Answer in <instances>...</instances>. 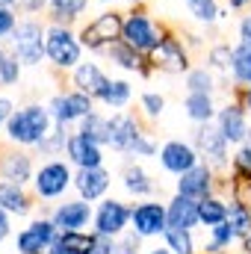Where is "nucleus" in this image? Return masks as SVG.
<instances>
[{"mask_svg":"<svg viewBox=\"0 0 251 254\" xmlns=\"http://www.w3.org/2000/svg\"><path fill=\"white\" fill-rule=\"evenodd\" d=\"M54 127V116L48 107L42 104H27V107H18L9 119H6V139L12 145H21V148H36Z\"/></svg>","mask_w":251,"mask_h":254,"instance_id":"nucleus-1","label":"nucleus"},{"mask_svg":"<svg viewBox=\"0 0 251 254\" xmlns=\"http://www.w3.org/2000/svg\"><path fill=\"white\" fill-rule=\"evenodd\" d=\"M45 36H48V27H42V21H36V18L18 21V27L9 36V45H12V54L21 60V65L36 68V65H42V60H48Z\"/></svg>","mask_w":251,"mask_h":254,"instance_id":"nucleus-2","label":"nucleus"},{"mask_svg":"<svg viewBox=\"0 0 251 254\" xmlns=\"http://www.w3.org/2000/svg\"><path fill=\"white\" fill-rule=\"evenodd\" d=\"M45 48H48V63L60 71H74L83 63V42L68 24H48Z\"/></svg>","mask_w":251,"mask_h":254,"instance_id":"nucleus-3","label":"nucleus"},{"mask_svg":"<svg viewBox=\"0 0 251 254\" xmlns=\"http://www.w3.org/2000/svg\"><path fill=\"white\" fill-rule=\"evenodd\" d=\"M166 36V27H160L145 9H133L125 15V27H122V39L130 48H136L142 57H148Z\"/></svg>","mask_w":251,"mask_h":254,"instance_id":"nucleus-4","label":"nucleus"},{"mask_svg":"<svg viewBox=\"0 0 251 254\" xmlns=\"http://www.w3.org/2000/svg\"><path fill=\"white\" fill-rule=\"evenodd\" d=\"M122 27H125V12L110 9V12L95 15L77 36H80L83 48H89V51H104L107 45H113L116 39H122Z\"/></svg>","mask_w":251,"mask_h":254,"instance_id":"nucleus-5","label":"nucleus"},{"mask_svg":"<svg viewBox=\"0 0 251 254\" xmlns=\"http://www.w3.org/2000/svg\"><path fill=\"white\" fill-rule=\"evenodd\" d=\"M68 187H74V172L65 160H48L36 169V178H33V190L39 198L51 201V198H60L68 192Z\"/></svg>","mask_w":251,"mask_h":254,"instance_id":"nucleus-6","label":"nucleus"},{"mask_svg":"<svg viewBox=\"0 0 251 254\" xmlns=\"http://www.w3.org/2000/svg\"><path fill=\"white\" fill-rule=\"evenodd\" d=\"M228 139L222 136V130L207 122V125H195V151L201 157V163H207L213 172L228 169Z\"/></svg>","mask_w":251,"mask_h":254,"instance_id":"nucleus-7","label":"nucleus"},{"mask_svg":"<svg viewBox=\"0 0 251 254\" xmlns=\"http://www.w3.org/2000/svg\"><path fill=\"white\" fill-rule=\"evenodd\" d=\"M148 65H151L154 71H163V74H187V71H189V51H187V45H184L178 36L166 33V36H163V42L148 54Z\"/></svg>","mask_w":251,"mask_h":254,"instance_id":"nucleus-8","label":"nucleus"},{"mask_svg":"<svg viewBox=\"0 0 251 254\" xmlns=\"http://www.w3.org/2000/svg\"><path fill=\"white\" fill-rule=\"evenodd\" d=\"M130 231L145 237H163L169 231V210L160 201H142L130 210Z\"/></svg>","mask_w":251,"mask_h":254,"instance_id":"nucleus-9","label":"nucleus"},{"mask_svg":"<svg viewBox=\"0 0 251 254\" xmlns=\"http://www.w3.org/2000/svg\"><path fill=\"white\" fill-rule=\"evenodd\" d=\"M48 110H51L54 122H60V125H74V122H80L83 116H89V113L95 110V98L86 95V92H80V89L57 92V95L51 98Z\"/></svg>","mask_w":251,"mask_h":254,"instance_id":"nucleus-10","label":"nucleus"},{"mask_svg":"<svg viewBox=\"0 0 251 254\" xmlns=\"http://www.w3.org/2000/svg\"><path fill=\"white\" fill-rule=\"evenodd\" d=\"M60 228L54 225L51 216H42V219H33L24 231H18L15 237V252L18 254H45L51 249V243L57 240Z\"/></svg>","mask_w":251,"mask_h":254,"instance_id":"nucleus-11","label":"nucleus"},{"mask_svg":"<svg viewBox=\"0 0 251 254\" xmlns=\"http://www.w3.org/2000/svg\"><path fill=\"white\" fill-rule=\"evenodd\" d=\"M130 210H133V207H127L125 201H119V198H107V201H101L98 210H95V219H92L95 234H104V237H122L127 228H130Z\"/></svg>","mask_w":251,"mask_h":254,"instance_id":"nucleus-12","label":"nucleus"},{"mask_svg":"<svg viewBox=\"0 0 251 254\" xmlns=\"http://www.w3.org/2000/svg\"><path fill=\"white\" fill-rule=\"evenodd\" d=\"M216 127L222 130V136H225L231 145H243L251 136L249 110H246L240 101H228V104L219 107V113H216Z\"/></svg>","mask_w":251,"mask_h":254,"instance_id":"nucleus-13","label":"nucleus"},{"mask_svg":"<svg viewBox=\"0 0 251 254\" xmlns=\"http://www.w3.org/2000/svg\"><path fill=\"white\" fill-rule=\"evenodd\" d=\"M201 163V157H198V151H195V145H189L184 139H169L163 148H160V166L169 172V175H184L189 169H195Z\"/></svg>","mask_w":251,"mask_h":254,"instance_id":"nucleus-14","label":"nucleus"},{"mask_svg":"<svg viewBox=\"0 0 251 254\" xmlns=\"http://www.w3.org/2000/svg\"><path fill=\"white\" fill-rule=\"evenodd\" d=\"M54 225L60 231H83L92 219H95V210H92V201L86 198H74V201H65L60 204L54 213H51Z\"/></svg>","mask_w":251,"mask_h":254,"instance_id":"nucleus-15","label":"nucleus"},{"mask_svg":"<svg viewBox=\"0 0 251 254\" xmlns=\"http://www.w3.org/2000/svg\"><path fill=\"white\" fill-rule=\"evenodd\" d=\"M139 136H142V127H139V122L133 116H127L122 110H116L110 116V148L113 151L130 157V151H133V145H136Z\"/></svg>","mask_w":251,"mask_h":254,"instance_id":"nucleus-16","label":"nucleus"},{"mask_svg":"<svg viewBox=\"0 0 251 254\" xmlns=\"http://www.w3.org/2000/svg\"><path fill=\"white\" fill-rule=\"evenodd\" d=\"M213 178H216V172H213L207 163H198L195 169H189V172H184V175L178 178L175 192L189 195V198H195V201H204V198L213 195V187H216Z\"/></svg>","mask_w":251,"mask_h":254,"instance_id":"nucleus-17","label":"nucleus"},{"mask_svg":"<svg viewBox=\"0 0 251 254\" xmlns=\"http://www.w3.org/2000/svg\"><path fill=\"white\" fill-rule=\"evenodd\" d=\"M65 157H68V163L77 166V169H98V166H104V151H101V145H95V142L86 139L83 133H71V136H68Z\"/></svg>","mask_w":251,"mask_h":254,"instance_id":"nucleus-18","label":"nucleus"},{"mask_svg":"<svg viewBox=\"0 0 251 254\" xmlns=\"http://www.w3.org/2000/svg\"><path fill=\"white\" fill-rule=\"evenodd\" d=\"M110 184H113V175L104 166H98V169H77L74 172V190H77L80 198H86V201L104 198L107 190H110Z\"/></svg>","mask_w":251,"mask_h":254,"instance_id":"nucleus-19","label":"nucleus"},{"mask_svg":"<svg viewBox=\"0 0 251 254\" xmlns=\"http://www.w3.org/2000/svg\"><path fill=\"white\" fill-rule=\"evenodd\" d=\"M33 178H36V166H33V157L27 151H6L0 157V181L27 187Z\"/></svg>","mask_w":251,"mask_h":254,"instance_id":"nucleus-20","label":"nucleus"},{"mask_svg":"<svg viewBox=\"0 0 251 254\" xmlns=\"http://www.w3.org/2000/svg\"><path fill=\"white\" fill-rule=\"evenodd\" d=\"M198 204H201V201H195V198H189V195L175 192V198L166 204V210H169V228H187V231L198 228V225H201Z\"/></svg>","mask_w":251,"mask_h":254,"instance_id":"nucleus-21","label":"nucleus"},{"mask_svg":"<svg viewBox=\"0 0 251 254\" xmlns=\"http://www.w3.org/2000/svg\"><path fill=\"white\" fill-rule=\"evenodd\" d=\"M71 83H74V89H80V92H86V95H92V98L98 101L101 92H104V86L110 83V77L101 71V65L80 63L74 68V74H71Z\"/></svg>","mask_w":251,"mask_h":254,"instance_id":"nucleus-22","label":"nucleus"},{"mask_svg":"<svg viewBox=\"0 0 251 254\" xmlns=\"http://www.w3.org/2000/svg\"><path fill=\"white\" fill-rule=\"evenodd\" d=\"M95 243V231L86 234V231H60L57 240L51 243L48 254H89Z\"/></svg>","mask_w":251,"mask_h":254,"instance_id":"nucleus-23","label":"nucleus"},{"mask_svg":"<svg viewBox=\"0 0 251 254\" xmlns=\"http://www.w3.org/2000/svg\"><path fill=\"white\" fill-rule=\"evenodd\" d=\"M184 110H187V119L195 125H207V122H216V101L213 95L207 92H187V101H184Z\"/></svg>","mask_w":251,"mask_h":254,"instance_id":"nucleus-24","label":"nucleus"},{"mask_svg":"<svg viewBox=\"0 0 251 254\" xmlns=\"http://www.w3.org/2000/svg\"><path fill=\"white\" fill-rule=\"evenodd\" d=\"M0 207L12 216H27L33 210V198L27 195V190L21 184H9L0 181Z\"/></svg>","mask_w":251,"mask_h":254,"instance_id":"nucleus-25","label":"nucleus"},{"mask_svg":"<svg viewBox=\"0 0 251 254\" xmlns=\"http://www.w3.org/2000/svg\"><path fill=\"white\" fill-rule=\"evenodd\" d=\"M122 187H125L130 195H136V198H145V195H154V192H157L154 178H151L142 166H136V163L125 166V172H122Z\"/></svg>","mask_w":251,"mask_h":254,"instance_id":"nucleus-26","label":"nucleus"},{"mask_svg":"<svg viewBox=\"0 0 251 254\" xmlns=\"http://www.w3.org/2000/svg\"><path fill=\"white\" fill-rule=\"evenodd\" d=\"M77 133H83L86 139H92L95 145H110V119L107 116H101V113H89V116H83L80 119V130Z\"/></svg>","mask_w":251,"mask_h":254,"instance_id":"nucleus-27","label":"nucleus"},{"mask_svg":"<svg viewBox=\"0 0 251 254\" xmlns=\"http://www.w3.org/2000/svg\"><path fill=\"white\" fill-rule=\"evenodd\" d=\"M89 0H51L48 9H51V24H74L83 12H86Z\"/></svg>","mask_w":251,"mask_h":254,"instance_id":"nucleus-28","label":"nucleus"},{"mask_svg":"<svg viewBox=\"0 0 251 254\" xmlns=\"http://www.w3.org/2000/svg\"><path fill=\"white\" fill-rule=\"evenodd\" d=\"M130 98H133V86L127 80H110L104 86V92H101L98 101L104 107H110V110H125L127 104H130Z\"/></svg>","mask_w":251,"mask_h":254,"instance_id":"nucleus-29","label":"nucleus"},{"mask_svg":"<svg viewBox=\"0 0 251 254\" xmlns=\"http://www.w3.org/2000/svg\"><path fill=\"white\" fill-rule=\"evenodd\" d=\"M231 77L240 86H251V42H240L231 57Z\"/></svg>","mask_w":251,"mask_h":254,"instance_id":"nucleus-30","label":"nucleus"},{"mask_svg":"<svg viewBox=\"0 0 251 254\" xmlns=\"http://www.w3.org/2000/svg\"><path fill=\"white\" fill-rule=\"evenodd\" d=\"M198 216H201V225L210 231V228H216V225L228 222V201H222V198L210 195V198H204V201L198 204Z\"/></svg>","mask_w":251,"mask_h":254,"instance_id":"nucleus-31","label":"nucleus"},{"mask_svg":"<svg viewBox=\"0 0 251 254\" xmlns=\"http://www.w3.org/2000/svg\"><path fill=\"white\" fill-rule=\"evenodd\" d=\"M228 225L234 228L237 240H243V237L251 234V207L246 204V201L234 198V201L228 204Z\"/></svg>","mask_w":251,"mask_h":254,"instance_id":"nucleus-32","label":"nucleus"},{"mask_svg":"<svg viewBox=\"0 0 251 254\" xmlns=\"http://www.w3.org/2000/svg\"><path fill=\"white\" fill-rule=\"evenodd\" d=\"M68 125H60V122H54V127H51V133L36 145L45 157H57V154H65V145H68Z\"/></svg>","mask_w":251,"mask_h":254,"instance_id":"nucleus-33","label":"nucleus"},{"mask_svg":"<svg viewBox=\"0 0 251 254\" xmlns=\"http://www.w3.org/2000/svg\"><path fill=\"white\" fill-rule=\"evenodd\" d=\"M187 92H207V95H216V77H213V68L201 65V68H189L187 71Z\"/></svg>","mask_w":251,"mask_h":254,"instance_id":"nucleus-34","label":"nucleus"},{"mask_svg":"<svg viewBox=\"0 0 251 254\" xmlns=\"http://www.w3.org/2000/svg\"><path fill=\"white\" fill-rule=\"evenodd\" d=\"M187 9L201 24H216L219 18H225L222 9H219V0H187Z\"/></svg>","mask_w":251,"mask_h":254,"instance_id":"nucleus-35","label":"nucleus"},{"mask_svg":"<svg viewBox=\"0 0 251 254\" xmlns=\"http://www.w3.org/2000/svg\"><path fill=\"white\" fill-rule=\"evenodd\" d=\"M234 240H237L234 228H231L228 222H222V225L210 228V243L204 246V254H222L225 249H231V243H234Z\"/></svg>","mask_w":251,"mask_h":254,"instance_id":"nucleus-36","label":"nucleus"},{"mask_svg":"<svg viewBox=\"0 0 251 254\" xmlns=\"http://www.w3.org/2000/svg\"><path fill=\"white\" fill-rule=\"evenodd\" d=\"M163 240H166V246L172 249L175 254H195V240H192V231L187 228H169L166 234H163Z\"/></svg>","mask_w":251,"mask_h":254,"instance_id":"nucleus-37","label":"nucleus"},{"mask_svg":"<svg viewBox=\"0 0 251 254\" xmlns=\"http://www.w3.org/2000/svg\"><path fill=\"white\" fill-rule=\"evenodd\" d=\"M21 71H24L21 60L9 51V54L3 57V63H0V86H15V83L21 80Z\"/></svg>","mask_w":251,"mask_h":254,"instance_id":"nucleus-38","label":"nucleus"},{"mask_svg":"<svg viewBox=\"0 0 251 254\" xmlns=\"http://www.w3.org/2000/svg\"><path fill=\"white\" fill-rule=\"evenodd\" d=\"M231 57H234V48L231 45H216L207 51V68H219V71H228L231 74Z\"/></svg>","mask_w":251,"mask_h":254,"instance_id":"nucleus-39","label":"nucleus"},{"mask_svg":"<svg viewBox=\"0 0 251 254\" xmlns=\"http://www.w3.org/2000/svg\"><path fill=\"white\" fill-rule=\"evenodd\" d=\"M231 169H234V178H251V139L240 145V151L231 160Z\"/></svg>","mask_w":251,"mask_h":254,"instance_id":"nucleus-40","label":"nucleus"},{"mask_svg":"<svg viewBox=\"0 0 251 254\" xmlns=\"http://www.w3.org/2000/svg\"><path fill=\"white\" fill-rule=\"evenodd\" d=\"M139 107H142V113H145V119H160L163 116V110H166V98L160 95V92H145L142 98H139Z\"/></svg>","mask_w":251,"mask_h":254,"instance_id":"nucleus-41","label":"nucleus"},{"mask_svg":"<svg viewBox=\"0 0 251 254\" xmlns=\"http://www.w3.org/2000/svg\"><path fill=\"white\" fill-rule=\"evenodd\" d=\"M139 246H142V237L136 231H127L122 237H116V254H139Z\"/></svg>","mask_w":251,"mask_h":254,"instance_id":"nucleus-42","label":"nucleus"},{"mask_svg":"<svg viewBox=\"0 0 251 254\" xmlns=\"http://www.w3.org/2000/svg\"><path fill=\"white\" fill-rule=\"evenodd\" d=\"M15 27H18V15H15V9L0 6V39H9Z\"/></svg>","mask_w":251,"mask_h":254,"instance_id":"nucleus-43","label":"nucleus"},{"mask_svg":"<svg viewBox=\"0 0 251 254\" xmlns=\"http://www.w3.org/2000/svg\"><path fill=\"white\" fill-rule=\"evenodd\" d=\"M9 216H12V213H6V210L0 207V243L12 234V219H9Z\"/></svg>","mask_w":251,"mask_h":254,"instance_id":"nucleus-44","label":"nucleus"},{"mask_svg":"<svg viewBox=\"0 0 251 254\" xmlns=\"http://www.w3.org/2000/svg\"><path fill=\"white\" fill-rule=\"evenodd\" d=\"M240 42H251V15L240 21Z\"/></svg>","mask_w":251,"mask_h":254,"instance_id":"nucleus-45","label":"nucleus"},{"mask_svg":"<svg viewBox=\"0 0 251 254\" xmlns=\"http://www.w3.org/2000/svg\"><path fill=\"white\" fill-rule=\"evenodd\" d=\"M240 104L251 113V86H243V95H240Z\"/></svg>","mask_w":251,"mask_h":254,"instance_id":"nucleus-46","label":"nucleus"},{"mask_svg":"<svg viewBox=\"0 0 251 254\" xmlns=\"http://www.w3.org/2000/svg\"><path fill=\"white\" fill-rule=\"evenodd\" d=\"M251 0H228V9H246Z\"/></svg>","mask_w":251,"mask_h":254,"instance_id":"nucleus-47","label":"nucleus"},{"mask_svg":"<svg viewBox=\"0 0 251 254\" xmlns=\"http://www.w3.org/2000/svg\"><path fill=\"white\" fill-rule=\"evenodd\" d=\"M145 254H175V252H172L169 246H157V249H148Z\"/></svg>","mask_w":251,"mask_h":254,"instance_id":"nucleus-48","label":"nucleus"},{"mask_svg":"<svg viewBox=\"0 0 251 254\" xmlns=\"http://www.w3.org/2000/svg\"><path fill=\"white\" fill-rule=\"evenodd\" d=\"M0 6H6V9H21V0H0Z\"/></svg>","mask_w":251,"mask_h":254,"instance_id":"nucleus-49","label":"nucleus"},{"mask_svg":"<svg viewBox=\"0 0 251 254\" xmlns=\"http://www.w3.org/2000/svg\"><path fill=\"white\" fill-rule=\"evenodd\" d=\"M243 252L251 254V234H249V237H243Z\"/></svg>","mask_w":251,"mask_h":254,"instance_id":"nucleus-50","label":"nucleus"},{"mask_svg":"<svg viewBox=\"0 0 251 254\" xmlns=\"http://www.w3.org/2000/svg\"><path fill=\"white\" fill-rule=\"evenodd\" d=\"M3 130H6V116L0 113V133H3Z\"/></svg>","mask_w":251,"mask_h":254,"instance_id":"nucleus-51","label":"nucleus"},{"mask_svg":"<svg viewBox=\"0 0 251 254\" xmlns=\"http://www.w3.org/2000/svg\"><path fill=\"white\" fill-rule=\"evenodd\" d=\"M127 3H133V6H139V3H145V0H127Z\"/></svg>","mask_w":251,"mask_h":254,"instance_id":"nucleus-52","label":"nucleus"},{"mask_svg":"<svg viewBox=\"0 0 251 254\" xmlns=\"http://www.w3.org/2000/svg\"><path fill=\"white\" fill-rule=\"evenodd\" d=\"M98 3H116V0H98Z\"/></svg>","mask_w":251,"mask_h":254,"instance_id":"nucleus-53","label":"nucleus"}]
</instances>
